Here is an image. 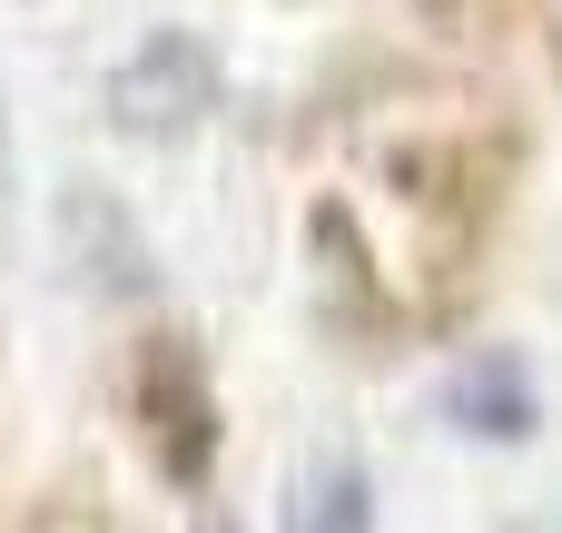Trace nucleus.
<instances>
[{
	"label": "nucleus",
	"instance_id": "1",
	"mask_svg": "<svg viewBox=\"0 0 562 533\" xmlns=\"http://www.w3.org/2000/svg\"><path fill=\"white\" fill-rule=\"evenodd\" d=\"M227 99V69L198 30H148L119 69H109V119L128 138H198Z\"/></svg>",
	"mask_w": 562,
	"mask_h": 533
},
{
	"label": "nucleus",
	"instance_id": "2",
	"mask_svg": "<svg viewBox=\"0 0 562 533\" xmlns=\"http://www.w3.org/2000/svg\"><path fill=\"white\" fill-rule=\"evenodd\" d=\"M128 406H138V435H148L158 475H168L178 495H198L207 465H217V396H207L198 346H188V336H148L138 366H128Z\"/></svg>",
	"mask_w": 562,
	"mask_h": 533
},
{
	"label": "nucleus",
	"instance_id": "3",
	"mask_svg": "<svg viewBox=\"0 0 562 533\" xmlns=\"http://www.w3.org/2000/svg\"><path fill=\"white\" fill-rule=\"evenodd\" d=\"M59 247H69V267H79L99 297H148V287H158L148 237H138V227H128V208H119L109 188H89V178H69V188H59Z\"/></svg>",
	"mask_w": 562,
	"mask_h": 533
},
{
	"label": "nucleus",
	"instance_id": "4",
	"mask_svg": "<svg viewBox=\"0 0 562 533\" xmlns=\"http://www.w3.org/2000/svg\"><path fill=\"white\" fill-rule=\"evenodd\" d=\"M445 415L474 435V445H524L533 435V376L494 346V356H464L445 376Z\"/></svg>",
	"mask_w": 562,
	"mask_h": 533
},
{
	"label": "nucleus",
	"instance_id": "5",
	"mask_svg": "<svg viewBox=\"0 0 562 533\" xmlns=\"http://www.w3.org/2000/svg\"><path fill=\"white\" fill-rule=\"evenodd\" d=\"M286 533H375V485H366V465H316L306 495H296V514H286Z\"/></svg>",
	"mask_w": 562,
	"mask_h": 533
},
{
	"label": "nucleus",
	"instance_id": "6",
	"mask_svg": "<svg viewBox=\"0 0 562 533\" xmlns=\"http://www.w3.org/2000/svg\"><path fill=\"white\" fill-rule=\"evenodd\" d=\"M306 237H316V257H326V287H336V297H356V317H366V326H385V297H375V267H366L356 218H346V208H316V227H306Z\"/></svg>",
	"mask_w": 562,
	"mask_h": 533
},
{
	"label": "nucleus",
	"instance_id": "7",
	"mask_svg": "<svg viewBox=\"0 0 562 533\" xmlns=\"http://www.w3.org/2000/svg\"><path fill=\"white\" fill-rule=\"evenodd\" d=\"M415 10H425L445 40H484V30L504 20V0H415Z\"/></svg>",
	"mask_w": 562,
	"mask_h": 533
},
{
	"label": "nucleus",
	"instance_id": "8",
	"mask_svg": "<svg viewBox=\"0 0 562 533\" xmlns=\"http://www.w3.org/2000/svg\"><path fill=\"white\" fill-rule=\"evenodd\" d=\"M0 208H10V138H0Z\"/></svg>",
	"mask_w": 562,
	"mask_h": 533
}]
</instances>
